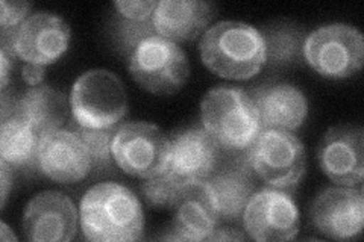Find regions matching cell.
<instances>
[{
  "label": "cell",
  "instance_id": "44dd1931",
  "mask_svg": "<svg viewBox=\"0 0 364 242\" xmlns=\"http://www.w3.org/2000/svg\"><path fill=\"white\" fill-rule=\"evenodd\" d=\"M38 133L16 115L2 120L0 128V155L11 168L38 167Z\"/></svg>",
  "mask_w": 364,
  "mask_h": 242
},
{
  "label": "cell",
  "instance_id": "ac0fdd59",
  "mask_svg": "<svg viewBox=\"0 0 364 242\" xmlns=\"http://www.w3.org/2000/svg\"><path fill=\"white\" fill-rule=\"evenodd\" d=\"M214 16V5L202 0H163L154 11L158 35L173 43L196 40Z\"/></svg>",
  "mask_w": 364,
  "mask_h": 242
},
{
  "label": "cell",
  "instance_id": "ffe728a7",
  "mask_svg": "<svg viewBox=\"0 0 364 242\" xmlns=\"http://www.w3.org/2000/svg\"><path fill=\"white\" fill-rule=\"evenodd\" d=\"M178 212L172 226V233L166 239L175 241H210L218 229V216L213 212L200 187L193 188L176 207Z\"/></svg>",
  "mask_w": 364,
  "mask_h": 242
},
{
  "label": "cell",
  "instance_id": "d6986e66",
  "mask_svg": "<svg viewBox=\"0 0 364 242\" xmlns=\"http://www.w3.org/2000/svg\"><path fill=\"white\" fill-rule=\"evenodd\" d=\"M70 100L49 85L31 87L14 103L13 114L26 121L40 138L61 131L68 117Z\"/></svg>",
  "mask_w": 364,
  "mask_h": 242
},
{
  "label": "cell",
  "instance_id": "9a60e30c",
  "mask_svg": "<svg viewBox=\"0 0 364 242\" xmlns=\"http://www.w3.org/2000/svg\"><path fill=\"white\" fill-rule=\"evenodd\" d=\"M93 167L87 145L75 131H56L43 136L38 148V170L58 183H75Z\"/></svg>",
  "mask_w": 364,
  "mask_h": 242
},
{
  "label": "cell",
  "instance_id": "484cf974",
  "mask_svg": "<svg viewBox=\"0 0 364 242\" xmlns=\"http://www.w3.org/2000/svg\"><path fill=\"white\" fill-rule=\"evenodd\" d=\"M29 9V2H8V0H2L0 2V28H2V33L16 32L21 26V23L25 21Z\"/></svg>",
  "mask_w": 364,
  "mask_h": 242
},
{
  "label": "cell",
  "instance_id": "8fae6325",
  "mask_svg": "<svg viewBox=\"0 0 364 242\" xmlns=\"http://www.w3.org/2000/svg\"><path fill=\"white\" fill-rule=\"evenodd\" d=\"M358 126L331 128L318 147V164L340 187H358L364 179V138Z\"/></svg>",
  "mask_w": 364,
  "mask_h": 242
},
{
  "label": "cell",
  "instance_id": "d4e9b609",
  "mask_svg": "<svg viewBox=\"0 0 364 242\" xmlns=\"http://www.w3.org/2000/svg\"><path fill=\"white\" fill-rule=\"evenodd\" d=\"M73 131L81 136V140L84 141V144L87 145L88 152L93 158V160H96L97 165H107L109 164V153L111 152V145H112V138L116 131L114 128L109 129H87V128H81V126L76 124Z\"/></svg>",
  "mask_w": 364,
  "mask_h": 242
},
{
  "label": "cell",
  "instance_id": "6da1fadb",
  "mask_svg": "<svg viewBox=\"0 0 364 242\" xmlns=\"http://www.w3.org/2000/svg\"><path fill=\"white\" fill-rule=\"evenodd\" d=\"M82 235L96 242H129L143 236L144 216L136 195L119 183L90 188L79 206Z\"/></svg>",
  "mask_w": 364,
  "mask_h": 242
},
{
  "label": "cell",
  "instance_id": "4dcf8cb0",
  "mask_svg": "<svg viewBox=\"0 0 364 242\" xmlns=\"http://www.w3.org/2000/svg\"><path fill=\"white\" fill-rule=\"evenodd\" d=\"M2 239H5V241H8V239H17L14 235H9V229H8V226L5 224V223H2Z\"/></svg>",
  "mask_w": 364,
  "mask_h": 242
},
{
  "label": "cell",
  "instance_id": "52a82bcc",
  "mask_svg": "<svg viewBox=\"0 0 364 242\" xmlns=\"http://www.w3.org/2000/svg\"><path fill=\"white\" fill-rule=\"evenodd\" d=\"M305 147L289 131H261L247 150V164L255 175L273 188L289 189L299 183L305 172Z\"/></svg>",
  "mask_w": 364,
  "mask_h": 242
},
{
  "label": "cell",
  "instance_id": "cb8c5ba5",
  "mask_svg": "<svg viewBox=\"0 0 364 242\" xmlns=\"http://www.w3.org/2000/svg\"><path fill=\"white\" fill-rule=\"evenodd\" d=\"M156 31L154 28L152 18L144 21H134V20H120L116 23V40L120 50L124 55H129L135 50L143 40L155 35Z\"/></svg>",
  "mask_w": 364,
  "mask_h": 242
},
{
  "label": "cell",
  "instance_id": "7a4b0ae2",
  "mask_svg": "<svg viewBox=\"0 0 364 242\" xmlns=\"http://www.w3.org/2000/svg\"><path fill=\"white\" fill-rule=\"evenodd\" d=\"M203 65L225 79L246 80L266 64L264 37L243 21H219L205 31L200 44Z\"/></svg>",
  "mask_w": 364,
  "mask_h": 242
},
{
  "label": "cell",
  "instance_id": "7402d4cb",
  "mask_svg": "<svg viewBox=\"0 0 364 242\" xmlns=\"http://www.w3.org/2000/svg\"><path fill=\"white\" fill-rule=\"evenodd\" d=\"M191 189L193 188H187L179 183L167 171L149 177L141 185L146 203L155 209H175Z\"/></svg>",
  "mask_w": 364,
  "mask_h": 242
},
{
  "label": "cell",
  "instance_id": "2e32d148",
  "mask_svg": "<svg viewBox=\"0 0 364 242\" xmlns=\"http://www.w3.org/2000/svg\"><path fill=\"white\" fill-rule=\"evenodd\" d=\"M200 191L219 221H237L255 192L252 170L242 165L215 170Z\"/></svg>",
  "mask_w": 364,
  "mask_h": 242
},
{
  "label": "cell",
  "instance_id": "ba28073f",
  "mask_svg": "<svg viewBox=\"0 0 364 242\" xmlns=\"http://www.w3.org/2000/svg\"><path fill=\"white\" fill-rule=\"evenodd\" d=\"M170 138L156 124L124 123L112 138L111 152L119 168L127 175L149 179L161 175L168 164Z\"/></svg>",
  "mask_w": 364,
  "mask_h": 242
},
{
  "label": "cell",
  "instance_id": "5bb4252c",
  "mask_svg": "<svg viewBox=\"0 0 364 242\" xmlns=\"http://www.w3.org/2000/svg\"><path fill=\"white\" fill-rule=\"evenodd\" d=\"M70 43V28L55 14L37 13L21 23L14 35V49L26 64L49 65L65 53Z\"/></svg>",
  "mask_w": 364,
  "mask_h": 242
},
{
  "label": "cell",
  "instance_id": "e0dca14e",
  "mask_svg": "<svg viewBox=\"0 0 364 242\" xmlns=\"http://www.w3.org/2000/svg\"><path fill=\"white\" fill-rule=\"evenodd\" d=\"M261 128L289 131L299 129L309 115V101L301 89L290 84L264 85L252 91Z\"/></svg>",
  "mask_w": 364,
  "mask_h": 242
},
{
  "label": "cell",
  "instance_id": "603a6c76",
  "mask_svg": "<svg viewBox=\"0 0 364 242\" xmlns=\"http://www.w3.org/2000/svg\"><path fill=\"white\" fill-rule=\"evenodd\" d=\"M266 43V56L270 64H290L299 57L304 43L302 35L294 28L278 25L263 33Z\"/></svg>",
  "mask_w": 364,
  "mask_h": 242
},
{
  "label": "cell",
  "instance_id": "5b68a950",
  "mask_svg": "<svg viewBox=\"0 0 364 242\" xmlns=\"http://www.w3.org/2000/svg\"><path fill=\"white\" fill-rule=\"evenodd\" d=\"M129 73L143 89L152 94H175L186 85L190 64L186 52L161 35L143 40L129 56Z\"/></svg>",
  "mask_w": 364,
  "mask_h": 242
},
{
  "label": "cell",
  "instance_id": "277c9868",
  "mask_svg": "<svg viewBox=\"0 0 364 242\" xmlns=\"http://www.w3.org/2000/svg\"><path fill=\"white\" fill-rule=\"evenodd\" d=\"M70 109L76 124L87 129L116 128L128 112V94L119 76L90 70L73 84Z\"/></svg>",
  "mask_w": 364,
  "mask_h": 242
},
{
  "label": "cell",
  "instance_id": "4fadbf2b",
  "mask_svg": "<svg viewBox=\"0 0 364 242\" xmlns=\"http://www.w3.org/2000/svg\"><path fill=\"white\" fill-rule=\"evenodd\" d=\"M77 212L65 194L48 191L36 195L23 216V232L32 242H67L76 236Z\"/></svg>",
  "mask_w": 364,
  "mask_h": 242
},
{
  "label": "cell",
  "instance_id": "3957f363",
  "mask_svg": "<svg viewBox=\"0 0 364 242\" xmlns=\"http://www.w3.org/2000/svg\"><path fill=\"white\" fill-rule=\"evenodd\" d=\"M202 126L219 147L230 152L249 150L259 136L261 121L255 101L235 87H215L200 105Z\"/></svg>",
  "mask_w": 364,
  "mask_h": 242
},
{
  "label": "cell",
  "instance_id": "83f0119b",
  "mask_svg": "<svg viewBox=\"0 0 364 242\" xmlns=\"http://www.w3.org/2000/svg\"><path fill=\"white\" fill-rule=\"evenodd\" d=\"M21 77L31 87H37L44 77V67L36 64H26L21 70Z\"/></svg>",
  "mask_w": 364,
  "mask_h": 242
},
{
  "label": "cell",
  "instance_id": "f1b7e54d",
  "mask_svg": "<svg viewBox=\"0 0 364 242\" xmlns=\"http://www.w3.org/2000/svg\"><path fill=\"white\" fill-rule=\"evenodd\" d=\"M243 241L245 235L238 232V230L234 229H228V227H222V229H215L214 233L211 236L210 241Z\"/></svg>",
  "mask_w": 364,
  "mask_h": 242
},
{
  "label": "cell",
  "instance_id": "9c48e42d",
  "mask_svg": "<svg viewBox=\"0 0 364 242\" xmlns=\"http://www.w3.org/2000/svg\"><path fill=\"white\" fill-rule=\"evenodd\" d=\"M242 218L247 235L259 242L294 239L301 227L298 206L290 194L279 188L254 192Z\"/></svg>",
  "mask_w": 364,
  "mask_h": 242
},
{
  "label": "cell",
  "instance_id": "7c38bea8",
  "mask_svg": "<svg viewBox=\"0 0 364 242\" xmlns=\"http://www.w3.org/2000/svg\"><path fill=\"white\" fill-rule=\"evenodd\" d=\"M310 216L313 226L328 238H355L364 223L363 192L354 187L328 188L314 200Z\"/></svg>",
  "mask_w": 364,
  "mask_h": 242
},
{
  "label": "cell",
  "instance_id": "30bf717a",
  "mask_svg": "<svg viewBox=\"0 0 364 242\" xmlns=\"http://www.w3.org/2000/svg\"><path fill=\"white\" fill-rule=\"evenodd\" d=\"M220 147L203 128H188L170 138L167 172L187 188L200 187L218 170Z\"/></svg>",
  "mask_w": 364,
  "mask_h": 242
},
{
  "label": "cell",
  "instance_id": "8992f818",
  "mask_svg": "<svg viewBox=\"0 0 364 242\" xmlns=\"http://www.w3.org/2000/svg\"><path fill=\"white\" fill-rule=\"evenodd\" d=\"M302 53L318 75L343 79L361 70L364 38L355 26L334 23L313 31L304 41Z\"/></svg>",
  "mask_w": 364,
  "mask_h": 242
},
{
  "label": "cell",
  "instance_id": "4316f807",
  "mask_svg": "<svg viewBox=\"0 0 364 242\" xmlns=\"http://www.w3.org/2000/svg\"><path fill=\"white\" fill-rule=\"evenodd\" d=\"M114 6H116L117 13L127 20L144 21L152 18L158 2L155 0H117Z\"/></svg>",
  "mask_w": 364,
  "mask_h": 242
},
{
  "label": "cell",
  "instance_id": "f546056e",
  "mask_svg": "<svg viewBox=\"0 0 364 242\" xmlns=\"http://www.w3.org/2000/svg\"><path fill=\"white\" fill-rule=\"evenodd\" d=\"M0 167H2V207H5V203H6V197H8V192H9V185H11V172H9V165L6 163L0 164Z\"/></svg>",
  "mask_w": 364,
  "mask_h": 242
}]
</instances>
